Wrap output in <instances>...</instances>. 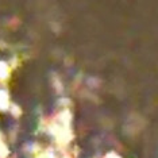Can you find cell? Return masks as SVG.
I'll return each instance as SVG.
<instances>
[{
	"label": "cell",
	"instance_id": "1",
	"mask_svg": "<svg viewBox=\"0 0 158 158\" xmlns=\"http://www.w3.org/2000/svg\"><path fill=\"white\" fill-rule=\"evenodd\" d=\"M10 106V98L6 91H0V110H7Z\"/></svg>",
	"mask_w": 158,
	"mask_h": 158
},
{
	"label": "cell",
	"instance_id": "2",
	"mask_svg": "<svg viewBox=\"0 0 158 158\" xmlns=\"http://www.w3.org/2000/svg\"><path fill=\"white\" fill-rule=\"evenodd\" d=\"M8 74H10V68L8 65H7L6 62H2L0 61V78H6V77H8Z\"/></svg>",
	"mask_w": 158,
	"mask_h": 158
},
{
	"label": "cell",
	"instance_id": "3",
	"mask_svg": "<svg viewBox=\"0 0 158 158\" xmlns=\"http://www.w3.org/2000/svg\"><path fill=\"white\" fill-rule=\"evenodd\" d=\"M7 156H8V149H7V146L0 139V158H6Z\"/></svg>",
	"mask_w": 158,
	"mask_h": 158
},
{
	"label": "cell",
	"instance_id": "4",
	"mask_svg": "<svg viewBox=\"0 0 158 158\" xmlns=\"http://www.w3.org/2000/svg\"><path fill=\"white\" fill-rule=\"evenodd\" d=\"M11 112H12V115H14L15 118H19L20 114H22V110H20L19 107L16 106V104H14V106L11 107Z\"/></svg>",
	"mask_w": 158,
	"mask_h": 158
}]
</instances>
